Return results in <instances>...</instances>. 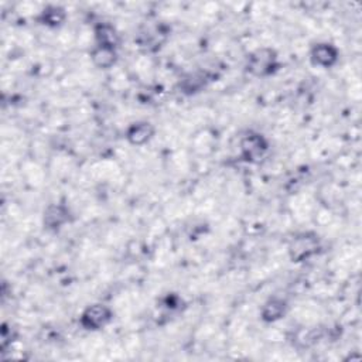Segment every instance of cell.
Returning <instances> with one entry per match:
<instances>
[{
    "label": "cell",
    "instance_id": "1",
    "mask_svg": "<svg viewBox=\"0 0 362 362\" xmlns=\"http://www.w3.org/2000/svg\"><path fill=\"white\" fill-rule=\"evenodd\" d=\"M246 70L249 74L258 78H266L279 70V57L274 49H258L246 61Z\"/></svg>",
    "mask_w": 362,
    "mask_h": 362
},
{
    "label": "cell",
    "instance_id": "2",
    "mask_svg": "<svg viewBox=\"0 0 362 362\" xmlns=\"http://www.w3.org/2000/svg\"><path fill=\"white\" fill-rule=\"evenodd\" d=\"M241 157L248 163H259L269 150V142L258 132H248L239 143Z\"/></svg>",
    "mask_w": 362,
    "mask_h": 362
},
{
    "label": "cell",
    "instance_id": "3",
    "mask_svg": "<svg viewBox=\"0 0 362 362\" xmlns=\"http://www.w3.org/2000/svg\"><path fill=\"white\" fill-rule=\"evenodd\" d=\"M113 319V311L110 307L102 303H95L88 306L81 317H80V324L82 328L88 331H98L106 327Z\"/></svg>",
    "mask_w": 362,
    "mask_h": 362
},
{
    "label": "cell",
    "instance_id": "4",
    "mask_svg": "<svg viewBox=\"0 0 362 362\" xmlns=\"http://www.w3.org/2000/svg\"><path fill=\"white\" fill-rule=\"evenodd\" d=\"M320 239L315 234L304 232L293 238L289 246V255L293 262H303L310 259L313 255L319 252Z\"/></svg>",
    "mask_w": 362,
    "mask_h": 362
},
{
    "label": "cell",
    "instance_id": "5",
    "mask_svg": "<svg viewBox=\"0 0 362 362\" xmlns=\"http://www.w3.org/2000/svg\"><path fill=\"white\" fill-rule=\"evenodd\" d=\"M339 51L331 43H317L310 50V61L320 68H331L338 62Z\"/></svg>",
    "mask_w": 362,
    "mask_h": 362
},
{
    "label": "cell",
    "instance_id": "6",
    "mask_svg": "<svg viewBox=\"0 0 362 362\" xmlns=\"http://www.w3.org/2000/svg\"><path fill=\"white\" fill-rule=\"evenodd\" d=\"M70 218V210H68V207L64 206V204H50V206L44 210L43 225L44 228L49 231H58L65 224H68Z\"/></svg>",
    "mask_w": 362,
    "mask_h": 362
},
{
    "label": "cell",
    "instance_id": "7",
    "mask_svg": "<svg viewBox=\"0 0 362 362\" xmlns=\"http://www.w3.org/2000/svg\"><path fill=\"white\" fill-rule=\"evenodd\" d=\"M154 126L147 121L132 123L126 130V139L132 146H143L150 142L154 136Z\"/></svg>",
    "mask_w": 362,
    "mask_h": 362
},
{
    "label": "cell",
    "instance_id": "8",
    "mask_svg": "<svg viewBox=\"0 0 362 362\" xmlns=\"http://www.w3.org/2000/svg\"><path fill=\"white\" fill-rule=\"evenodd\" d=\"M287 302L282 298H270L261 309V319L265 323H276L286 315Z\"/></svg>",
    "mask_w": 362,
    "mask_h": 362
},
{
    "label": "cell",
    "instance_id": "9",
    "mask_svg": "<svg viewBox=\"0 0 362 362\" xmlns=\"http://www.w3.org/2000/svg\"><path fill=\"white\" fill-rule=\"evenodd\" d=\"M90 61L98 70H110L118 62V51L117 49L95 45L93 51H90Z\"/></svg>",
    "mask_w": 362,
    "mask_h": 362
},
{
    "label": "cell",
    "instance_id": "10",
    "mask_svg": "<svg viewBox=\"0 0 362 362\" xmlns=\"http://www.w3.org/2000/svg\"><path fill=\"white\" fill-rule=\"evenodd\" d=\"M97 45H104V47H110V49H118L121 37L117 32V29L113 27L109 23H99L95 26L94 30Z\"/></svg>",
    "mask_w": 362,
    "mask_h": 362
},
{
    "label": "cell",
    "instance_id": "11",
    "mask_svg": "<svg viewBox=\"0 0 362 362\" xmlns=\"http://www.w3.org/2000/svg\"><path fill=\"white\" fill-rule=\"evenodd\" d=\"M208 80L202 73H190L180 81V89L183 94L193 95L200 93L202 88H206Z\"/></svg>",
    "mask_w": 362,
    "mask_h": 362
},
{
    "label": "cell",
    "instance_id": "12",
    "mask_svg": "<svg viewBox=\"0 0 362 362\" xmlns=\"http://www.w3.org/2000/svg\"><path fill=\"white\" fill-rule=\"evenodd\" d=\"M65 19H67V13L61 6H47L41 12L38 17L41 25L53 29L62 26Z\"/></svg>",
    "mask_w": 362,
    "mask_h": 362
}]
</instances>
